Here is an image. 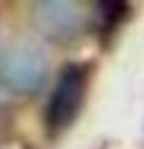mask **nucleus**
<instances>
[{"label": "nucleus", "instance_id": "f257e3e1", "mask_svg": "<svg viewBox=\"0 0 144 149\" xmlns=\"http://www.w3.org/2000/svg\"><path fill=\"white\" fill-rule=\"evenodd\" d=\"M48 76V61L35 43L18 40L0 53V81L18 94H33Z\"/></svg>", "mask_w": 144, "mask_h": 149}, {"label": "nucleus", "instance_id": "f03ea898", "mask_svg": "<svg viewBox=\"0 0 144 149\" xmlns=\"http://www.w3.org/2000/svg\"><path fill=\"white\" fill-rule=\"evenodd\" d=\"M83 86H86V71L81 66H68L58 76V84L51 94L46 111V121L51 132H61L73 121L76 111L81 109L83 99Z\"/></svg>", "mask_w": 144, "mask_h": 149}, {"label": "nucleus", "instance_id": "7ed1b4c3", "mask_svg": "<svg viewBox=\"0 0 144 149\" xmlns=\"http://www.w3.org/2000/svg\"><path fill=\"white\" fill-rule=\"evenodd\" d=\"M86 23V10L79 3H68V0H46L33 5V25L38 33L48 36L56 40L73 38L76 33Z\"/></svg>", "mask_w": 144, "mask_h": 149}]
</instances>
